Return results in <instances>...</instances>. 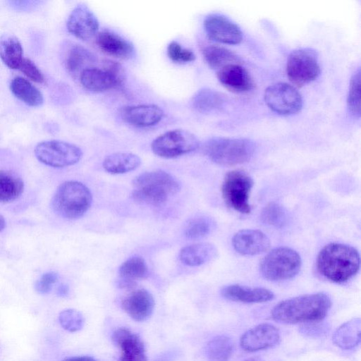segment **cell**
<instances>
[{
    "label": "cell",
    "mask_w": 361,
    "mask_h": 361,
    "mask_svg": "<svg viewBox=\"0 0 361 361\" xmlns=\"http://www.w3.org/2000/svg\"><path fill=\"white\" fill-rule=\"evenodd\" d=\"M331 305L325 293L306 294L281 301L272 309L271 317L283 324L316 322L326 317Z\"/></svg>",
    "instance_id": "1"
},
{
    "label": "cell",
    "mask_w": 361,
    "mask_h": 361,
    "mask_svg": "<svg viewBox=\"0 0 361 361\" xmlns=\"http://www.w3.org/2000/svg\"><path fill=\"white\" fill-rule=\"evenodd\" d=\"M360 257L353 247L343 243H329L319 252L317 258L318 272L327 280L345 283L358 272Z\"/></svg>",
    "instance_id": "2"
},
{
    "label": "cell",
    "mask_w": 361,
    "mask_h": 361,
    "mask_svg": "<svg viewBox=\"0 0 361 361\" xmlns=\"http://www.w3.org/2000/svg\"><path fill=\"white\" fill-rule=\"evenodd\" d=\"M133 199L139 204L160 206L180 189L178 180L162 170L142 173L133 181Z\"/></svg>",
    "instance_id": "3"
},
{
    "label": "cell",
    "mask_w": 361,
    "mask_h": 361,
    "mask_svg": "<svg viewBox=\"0 0 361 361\" xmlns=\"http://www.w3.org/2000/svg\"><path fill=\"white\" fill-rule=\"evenodd\" d=\"M92 202V193L85 185L69 180L58 187L51 200V206L59 216L66 219H77L89 210Z\"/></svg>",
    "instance_id": "4"
},
{
    "label": "cell",
    "mask_w": 361,
    "mask_h": 361,
    "mask_svg": "<svg viewBox=\"0 0 361 361\" xmlns=\"http://www.w3.org/2000/svg\"><path fill=\"white\" fill-rule=\"evenodd\" d=\"M254 143L244 138L212 137L204 145V152L213 162L235 166L247 162L255 152Z\"/></svg>",
    "instance_id": "5"
},
{
    "label": "cell",
    "mask_w": 361,
    "mask_h": 361,
    "mask_svg": "<svg viewBox=\"0 0 361 361\" xmlns=\"http://www.w3.org/2000/svg\"><path fill=\"white\" fill-rule=\"evenodd\" d=\"M301 265V257L295 250L288 247H279L271 250L262 259L260 271L267 280L281 281L296 276Z\"/></svg>",
    "instance_id": "6"
},
{
    "label": "cell",
    "mask_w": 361,
    "mask_h": 361,
    "mask_svg": "<svg viewBox=\"0 0 361 361\" xmlns=\"http://www.w3.org/2000/svg\"><path fill=\"white\" fill-rule=\"evenodd\" d=\"M253 180L250 175L242 170L229 171L225 176L222 186V197L226 204L241 214H249L251 206L250 194Z\"/></svg>",
    "instance_id": "7"
},
{
    "label": "cell",
    "mask_w": 361,
    "mask_h": 361,
    "mask_svg": "<svg viewBox=\"0 0 361 361\" xmlns=\"http://www.w3.org/2000/svg\"><path fill=\"white\" fill-rule=\"evenodd\" d=\"M199 145L197 137L191 132L174 129L157 137L151 144V149L159 157L173 159L196 150Z\"/></svg>",
    "instance_id": "8"
},
{
    "label": "cell",
    "mask_w": 361,
    "mask_h": 361,
    "mask_svg": "<svg viewBox=\"0 0 361 361\" xmlns=\"http://www.w3.org/2000/svg\"><path fill=\"white\" fill-rule=\"evenodd\" d=\"M37 159L54 168H63L78 163L82 157L77 145L61 140H47L37 144L35 149Z\"/></svg>",
    "instance_id": "9"
},
{
    "label": "cell",
    "mask_w": 361,
    "mask_h": 361,
    "mask_svg": "<svg viewBox=\"0 0 361 361\" xmlns=\"http://www.w3.org/2000/svg\"><path fill=\"white\" fill-rule=\"evenodd\" d=\"M102 68H85L80 73V84L86 90L101 92L121 86L124 80L123 70L116 62L107 61Z\"/></svg>",
    "instance_id": "10"
},
{
    "label": "cell",
    "mask_w": 361,
    "mask_h": 361,
    "mask_svg": "<svg viewBox=\"0 0 361 361\" xmlns=\"http://www.w3.org/2000/svg\"><path fill=\"white\" fill-rule=\"evenodd\" d=\"M286 73L290 82L298 87L314 80L320 73L316 53L307 48L292 51L287 59Z\"/></svg>",
    "instance_id": "11"
},
{
    "label": "cell",
    "mask_w": 361,
    "mask_h": 361,
    "mask_svg": "<svg viewBox=\"0 0 361 361\" xmlns=\"http://www.w3.org/2000/svg\"><path fill=\"white\" fill-rule=\"evenodd\" d=\"M264 101L272 111L281 115L295 114L302 106L299 92L293 86L284 82L269 86L264 92Z\"/></svg>",
    "instance_id": "12"
},
{
    "label": "cell",
    "mask_w": 361,
    "mask_h": 361,
    "mask_svg": "<svg viewBox=\"0 0 361 361\" xmlns=\"http://www.w3.org/2000/svg\"><path fill=\"white\" fill-rule=\"evenodd\" d=\"M203 25L207 36L212 40L224 44H236L243 39L240 28L223 15L209 14L204 18Z\"/></svg>",
    "instance_id": "13"
},
{
    "label": "cell",
    "mask_w": 361,
    "mask_h": 361,
    "mask_svg": "<svg viewBox=\"0 0 361 361\" xmlns=\"http://www.w3.org/2000/svg\"><path fill=\"white\" fill-rule=\"evenodd\" d=\"M66 27L72 35L85 41L97 32L99 20L87 6L81 4L76 6L70 13Z\"/></svg>",
    "instance_id": "14"
},
{
    "label": "cell",
    "mask_w": 361,
    "mask_h": 361,
    "mask_svg": "<svg viewBox=\"0 0 361 361\" xmlns=\"http://www.w3.org/2000/svg\"><path fill=\"white\" fill-rule=\"evenodd\" d=\"M280 340L279 330L271 324H261L245 332L240 339L241 348L249 352L270 348Z\"/></svg>",
    "instance_id": "15"
},
{
    "label": "cell",
    "mask_w": 361,
    "mask_h": 361,
    "mask_svg": "<svg viewBox=\"0 0 361 361\" xmlns=\"http://www.w3.org/2000/svg\"><path fill=\"white\" fill-rule=\"evenodd\" d=\"M234 250L242 255L253 256L267 251L271 243L268 236L257 229H243L232 238Z\"/></svg>",
    "instance_id": "16"
},
{
    "label": "cell",
    "mask_w": 361,
    "mask_h": 361,
    "mask_svg": "<svg viewBox=\"0 0 361 361\" xmlns=\"http://www.w3.org/2000/svg\"><path fill=\"white\" fill-rule=\"evenodd\" d=\"M122 119L127 123L139 128L151 127L163 118V109L156 104L127 106L121 109Z\"/></svg>",
    "instance_id": "17"
},
{
    "label": "cell",
    "mask_w": 361,
    "mask_h": 361,
    "mask_svg": "<svg viewBox=\"0 0 361 361\" xmlns=\"http://www.w3.org/2000/svg\"><path fill=\"white\" fill-rule=\"evenodd\" d=\"M112 340L121 351L119 361H147L142 341L130 330L118 329L114 332Z\"/></svg>",
    "instance_id": "18"
},
{
    "label": "cell",
    "mask_w": 361,
    "mask_h": 361,
    "mask_svg": "<svg viewBox=\"0 0 361 361\" xmlns=\"http://www.w3.org/2000/svg\"><path fill=\"white\" fill-rule=\"evenodd\" d=\"M216 75L226 88L234 92H246L254 87L253 80L248 71L237 63L220 68Z\"/></svg>",
    "instance_id": "19"
},
{
    "label": "cell",
    "mask_w": 361,
    "mask_h": 361,
    "mask_svg": "<svg viewBox=\"0 0 361 361\" xmlns=\"http://www.w3.org/2000/svg\"><path fill=\"white\" fill-rule=\"evenodd\" d=\"M96 43L102 51L118 59H130L135 54V49L131 42L110 30L98 32Z\"/></svg>",
    "instance_id": "20"
},
{
    "label": "cell",
    "mask_w": 361,
    "mask_h": 361,
    "mask_svg": "<svg viewBox=\"0 0 361 361\" xmlns=\"http://www.w3.org/2000/svg\"><path fill=\"white\" fill-rule=\"evenodd\" d=\"M154 307V298L145 289L135 290L122 300L124 311L137 322L147 319L151 316Z\"/></svg>",
    "instance_id": "21"
},
{
    "label": "cell",
    "mask_w": 361,
    "mask_h": 361,
    "mask_svg": "<svg viewBox=\"0 0 361 361\" xmlns=\"http://www.w3.org/2000/svg\"><path fill=\"white\" fill-rule=\"evenodd\" d=\"M221 294L226 299L244 303L264 302L274 298L273 292L267 288L238 284L224 286L221 290Z\"/></svg>",
    "instance_id": "22"
},
{
    "label": "cell",
    "mask_w": 361,
    "mask_h": 361,
    "mask_svg": "<svg viewBox=\"0 0 361 361\" xmlns=\"http://www.w3.org/2000/svg\"><path fill=\"white\" fill-rule=\"evenodd\" d=\"M218 253L216 246L209 243H199L183 247L179 253L180 262L189 267H198L213 259Z\"/></svg>",
    "instance_id": "23"
},
{
    "label": "cell",
    "mask_w": 361,
    "mask_h": 361,
    "mask_svg": "<svg viewBox=\"0 0 361 361\" xmlns=\"http://www.w3.org/2000/svg\"><path fill=\"white\" fill-rule=\"evenodd\" d=\"M118 285L123 288L131 287L137 280L145 279L149 269L145 260L140 256H133L123 262L118 269Z\"/></svg>",
    "instance_id": "24"
},
{
    "label": "cell",
    "mask_w": 361,
    "mask_h": 361,
    "mask_svg": "<svg viewBox=\"0 0 361 361\" xmlns=\"http://www.w3.org/2000/svg\"><path fill=\"white\" fill-rule=\"evenodd\" d=\"M141 159L130 152H116L107 155L103 160L104 169L111 174H122L137 169Z\"/></svg>",
    "instance_id": "25"
},
{
    "label": "cell",
    "mask_w": 361,
    "mask_h": 361,
    "mask_svg": "<svg viewBox=\"0 0 361 361\" xmlns=\"http://www.w3.org/2000/svg\"><path fill=\"white\" fill-rule=\"evenodd\" d=\"M10 90L13 94L25 104L37 107L43 104L42 92L28 80L17 76L12 79Z\"/></svg>",
    "instance_id": "26"
},
{
    "label": "cell",
    "mask_w": 361,
    "mask_h": 361,
    "mask_svg": "<svg viewBox=\"0 0 361 361\" xmlns=\"http://www.w3.org/2000/svg\"><path fill=\"white\" fill-rule=\"evenodd\" d=\"M361 321L354 318L343 324L334 332L332 340L338 348L350 350L357 346L360 341Z\"/></svg>",
    "instance_id": "27"
},
{
    "label": "cell",
    "mask_w": 361,
    "mask_h": 361,
    "mask_svg": "<svg viewBox=\"0 0 361 361\" xmlns=\"http://www.w3.org/2000/svg\"><path fill=\"white\" fill-rule=\"evenodd\" d=\"M0 59L11 69H18L23 59V47L19 39L11 34L0 36Z\"/></svg>",
    "instance_id": "28"
},
{
    "label": "cell",
    "mask_w": 361,
    "mask_h": 361,
    "mask_svg": "<svg viewBox=\"0 0 361 361\" xmlns=\"http://www.w3.org/2000/svg\"><path fill=\"white\" fill-rule=\"evenodd\" d=\"M226 98L219 92L210 88L198 90L192 99L193 108L200 113H212L222 109Z\"/></svg>",
    "instance_id": "29"
},
{
    "label": "cell",
    "mask_w": 361,
    "mask_h": 361,
    "mask_svg": "<svg viewBox=\"0 0 361 361\" xmlns=\"http://www.w3.org/2000/svg\"><path fill=\"white\" fill-rule=\"evenodd\" d=\"M22 179L14 173L0 171V202H8L18 198L23 192Z\"/></svg>",
    "instance_id": "30"
},
{
    "label": "cell",
    "mask_w": 361,
    "mask_h": 361,
    "mask_svg": "<svg viewBox=\"0 0 361 361\" xmlns=\"http://www.w3.org/2000/svg\"><path fill=\"white\" fill-rule=\"evenodd\" d=\"M94 59V56L90 50L80 44H73L67 51L65 66L70 73L75 75L80 71L82 72V68Z\"/></svg>",
    "instance_id": "31"
},
{
    "label": "cell",
    "mask_w": 361,
    "mask_h": 361,
    "mask_svg": "<svg viewBox=\"0 0 361 361\" xmlns=\"http://www.w3.org/2000/svg\"><path fill=\"white\" fill-rule=\"evenodd\" d=\"M233 345L230 338L218 336L210 340L206 345L205 353L209 361H228Z\"/></svg>",
    "instance_id": "32"
},
{
    "label": "cell",
    "mask_w": 361,
    "mask_h": 361,
    "mask_svg": "<svg viewBox=\"0 0 361 361\" xmlns=\"http://www.w3.org/2000/svg\"><path fill=\"white\" fill-rule=\"evenodd\" d=\"M203 56L207 64L214 69L237 63V56L230 50L217 45H209L202 49Z\"/></svg>",
    "instance_id": "33"
},
{
    "label": "cell",
    "mask_w": 361,
    "mask_h": 361,
    "mask_svg": "<svg viewBox=\"0 0 361 361\" xmlns=\"http://www.w3.org/2000/svg\"><path fill=\"white\" fill-rule=\"evenodd\" d=\"M215 226L216 223L211 217L198 216L188 220L185 225L183 233L188 239L198 240L211 233Z\"/></svg>",
    "instance_id": "34"
},
{
    "label": "cell",
    "mask_w": 361,
    "mask_h": 361,
    "mask_svg": "<svg viewBox=\"0 0 361 361\" xmlns=\"http://www.w3.org/2000/svg\"><path fill=\"white\" fill-rule=\"evenodd\" d=\"M260 217L264 224L277 228L285 226L288 219L286 209L274 202H269L264 207Z\"/></svg>",
    "instance_id": "35"
},
{
    "label": "cell",
    "mask_w": 361,
    "mask_h": 361,
    "mask_svg": "<svg viewBox=\"0 0 361 361\" xmlns=\"http://www.w3.org/2000/svg\"><path fill=\"white\" fill-rule=\"evenodd\" d=\"M349 111L355 116L360 115V72L356 71L353 75L347 97Z\"/></svg>",
    "instance_id": "36"
},
{
    "label": "cell",
    "mask_w": 361,
    "mask_h": 361,
    "mask_svg": "<svg viewBox=\"0 0 361 361\" xmlns=\"http://www.w3.org/2000/svg\"><path fill=\"white\" fill-rule=\"evenodd\" d=\"M166 53L171 61L178 63H189L196 59V55L192 50L183 47L176 41H171L168 44Z\"/></svg>",
    "instance_id": "37"
},
{
    "label": "cell",
    "mask_w": 361,
    "mask_h": 361,
    "mask_svg": "<svg viewBox=\"0 0 361 361\" xmlns=\"http://www.w3.org/2000/svg\"><path fill=\"white\" fill-rule=\"evenodd\" d=\"M59 319L61 326L71 332L80 330L84 323L82 315L79 312L71 309L62 311Z\"/></svg>",
    "instance_id": "38"
},
{
    "label": "cell",
    "mask_w": 361,
    "mask_h": 361,
    "mask_svg": "<svg viewBox=\"0 0 361 361\" xmlns=\"http://www.w3.org/2000/svg\"><path fill=\"white\" fill-rule=\"evenodd\" d=\"M18 69L30 80L37 83L44 82V77L37 66L30 59L23 58Z\"/></svg>",
    "instance_id": "39"
},
{
    "label": "cell",
    "mask_w": 361,
    "mask_h": 361,
    "mask_svg": "<svg viewBox=\"0 0 361 361\" xmlns=\"http://www.w3.org/2000/svg\"><path fill=\"white\" fill-rule=\"evenodd\" d=\"M58 279L59 275L57 273L53 271L47 272L36 282L35 288L39 293H48Z\"/></svg>",
    "instance_id": "40"
},
{
    "label": "cell",
    "mask_w": 361,
    "mask_h": 361,
    "mask_svg": "<svg viewBox=\"0 0 361 361\" xmlns=\"http://www.w3.org/2000/svg\"><path fill=\"white\" fill-rule=\"evenodd\" d=\"M300 332L306 336L319 337L327 332V326L324 324L311 322L302 326Z\"/></svg>",
    "instance_id": "41"
},
{
    "label": "cell",
    "mask_w": 361,
    "mask_h": 361,
    "mask_svg": "<svg viewBox=\"0 0 361 361\" xmlns=\"http://www.w3.org/2000/svg\"><path fill=\"white\" fill-rule=\"evenodd\" d=\"M11 6L16 10L25 11L34 8L39 1H11Z\"/></svg>",
    "instance_id": "42"
},
{
    "label": "cell",
    "mask_w": 361,
    "mask_h": 361,
    "mask_svg": "<svg viewBox=\"0 0 361 361\" xmlns=\"http://www.w3.org/2000/svg\"><path fill=\"white\" fill-rule=\"evenodd\" d=\"M61 361H97V360L90 356H76V357H67V358L63 359Z\"/></svg>",
    "instance_id": "43"
},
{
    "label": "cell",
    "mask_w": 361,
    "mask_h": 361,
    "mask_svg": "<svg viewBox=\"0 0 361 361\" xmlns=\"http://www.w3.org/2000/svg\"><path fill=\"white\" fill-rule=\"evenodd\" d=\"M68 287L65 284H62L59 287L57 293L59 296L64 297L68 294Z\"/></svg>",
    "instance_id": "44"
},
{
    "label": "cell",
    "mask_w": 361,
    "mask_h": 361,
    "mask_svg": "<svg viewBox=\"0 0 361 361\" xmlns=\"http://www.w3.org/2000/svg\"><path fill=\"white\" fill-rule=\"evenodd\" d=\"M6 221L3 216L0 215V232L5 228Z\"/></svg>",
    "instance_id": "45"
},
{
    "label": "cell",
    "mask_w": 361,
    "mask_h": 361,
    "mask_svg": "<svg viewBox=\"0 0 361 361\" xmlns=\"http://www.w3.org/2000/svg\"><path fill=\"white\" fill-rule=\"evenodd\" d=\"M244 361H264L263 360L258 357H250L245 360Z\"/></svg>",
    "instance_id": "46"
}]
</instances>
